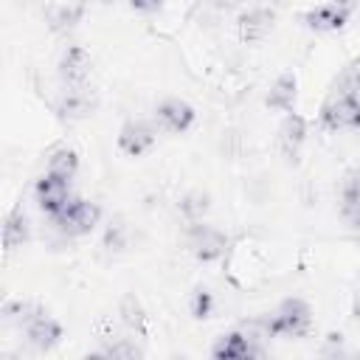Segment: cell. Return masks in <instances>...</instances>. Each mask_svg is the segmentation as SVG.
<instances>
[{
    "mask_svg": "<svg viewBox=\"0 0 360 360\" xmlns=\"http://www.w3.org/2000/svg\"><path fill=\"white\" fill-rule=\"evenodd\" d=\"M197 121V110L186 101V98H163L158 107H155V124L169 132V135H183L194 127Z\"/></svg>",
    "mask_w": 360,
    "mask_h": 360,
    "instance_id": "5b68a950",
    "label": "cell"
},
{
    "mask_svg": "<svg viewBox=\"0 0 360 360\" xmlns=\"http://www.w3.org/2000/svg\"><path fill=\"white\" fill-rule=\"evenodd\" d=\"M270 338H304L312 329V307L304 298H284L270 315L262 318Z\"/></svg>",
    "mask_w": 360,
    "mask_h": 360,
    "instance_id": "6da1fadb",
    "label": "cell"
},
{
    "mask_svg": "<svg viewBox=\"0 0 360 360\" xmlns=\"http://www.w3.org/2000/svg\"><path fill=\"white\" fill-rule=\"evenodd\" d=\"M357 129H360V124H357Z\"/></svg>",
    "mask_w": 360,
    "mask_h": 360,
    "instance_id": "f546056e",
    "label": "cell"
},
{
    "mask_svg": "<svg viewBox=\"0 0 360 360\" xmlns=\"http://www.w3.org/2000/svg\"><path fill=\"white\" fill-rule=\"evenodd\" d=\"M352 318L360 321V276H357V284H354V292H352Z\"/></svg>",
    "mask_w": 360,
    "mask_h": 360,
    "instance_id": "83f0119b",
    "label": "cell"
},
{
    "mask_svg": "<svg viewBox=\"0 0 360 360\" xmlns=\"http://www.w3.org/2000/svg\"><path fill=\"white\" fill-rule=\"evenodd\" d=\"M56 73L62 79L65 87H73V84H84L87 82V73H90V53L84 45H68L56 62Z\"/></svg>",
    "mask_w": 360,
    "mask_h": 360,
    "instance_id": "8fae6325",
    "label": "cell"
},
{
    "mask_svg": "<svg viewBox=\"0 0 360 360\" xmlns=\"http://www.w3.org/2000/svg\"><path fill=\"white\" fill-rule=\"evenodd\" d=\"M329 93L332 96H360V59L340 70V76L332 82Z\"/></svg>",
    "mask_w": 360,
    "mask_h": 360,
    "instance_id": "d6986e66",
    "label": "cell"
},
{
    "mask_svg": "<svg viewBox=\"0 0 360 360\" xmlns=\"http://www.w3.org/2000/svg\"><path fill=\"white\" fill-rule=\"evenodd\" d=\"M51 222L56 225L59 233L65 236H87L90 231H96V225L101 222V208L93 200H82L73 197L56 217H51Z\"/></svg>",
    "mask_w": 360,
    "mask_h": 360,
    "instance_id": "7a4b0ae2",
    "label": "cell"
},
{
    "mask_svg": "<svg viewBox=\"0 0 360 360\" xmlns=\"http://www.w3.org/2000/svg\"><path fill=\"white\" fill-rule=\"evenodd\" d=\"M135 11H143V14H149V11H158L160 6H163V0H127Z\"/></svg>",
    "mask_w": 360,
    "mask_h": 360,
    "instance_id": "484cf974",
    "label": "cell"
},
{
    "mask_svg": "<svg viewBox=\"0 0 360 360\" xmlns=\"http://www.w3.org/2000/svg\"><path fill=\"white\" fill-rule=\"evenodd\" d=\"M188 309H191V315H194L197 321L208 318V315L214 312V295H211V290H208V287H197V290L191 292Z\"/></svg>",
    "mask_w": 360,
    "mask_h": 360,
    "instance_id": "44dd1931",
    "label": "cell"
},
{
    "mask_svg": "<svg viewBox=\"0 0 360 360\" xmlns=\"http://www.w3.org/2000/svg\"><path fill=\"white\" fill-rule=\"evenodd\" d=\"M45 172H51V174H56V177H65V180H73L76 172H79V152L70 149V146L56 149V152L48 158V169H45Z\"/></svg>",
    "mask_w": 360,
    "mask_h": 360,
    "instance_id": "e0dca14e",
    "label": "cell"
},
{
    "mask_svg": "<svg viewBox=\"0 0 360 360\" xmlns=\"http://www.w3.org/2000/svg\"><path fill=\"white\" fill-rule=\"evenodd\" d=\"M22 329H25V340H28V346H31L34 352H51V349H56V346L62 343V338H65L62 323H59L56 318H51L48 312L37 315V318L28 321Z\"/></svg>",
    "mask_w": 360,
    "mask_h": 360,
    "instance_id": "30bf717a",
    "label": "cell"
},
{
    "mask_svg": "<svg viewBox=\"0 0 360 360\" xmlns=\"http://www.w3.org/2000/svg\"><path fill=\"white\" fill-rule=\"evenodd\" d=\"M121 233H124V228H121V225H112V228L107 231V239H104V242H107V245H115V250H121V248H124Z\"/></svg>",
    "mask_w": 360,
    "mask_h": 360,
    "instance_id": "4316f807",
    "label": "cell"
},
{
    "mask_svg": "<svg viewBox=\"0 0 360 360\" xmlns=\"http://www.w3.org/2000/svg\"><path fill=\"white\" fill-rule=\"evenodd\" d=\"M45 309L37 304V301H28V298H8L3 307H0V318L6 326H25L28 321H34L37 315H42Z\"/></svg>",
    "mask_w": 360,
    "mask_h": 360,
    "instance_id": "2e32d148",
    "label": "cell"
},
{
    "mask_svg": "<svg viewBox=\"0 0 360 360\" xmlns=\"http://www.w3.org/2000/svg\"><path fill=\"white\" fill-rule=\"evenodd\" d=\"M31 239V222H28V214L22 211V205H14L3 222V248L6 253L22 248L25 242Z\"/></svg>",
    "mask_w": 360,
    "mask_h": 360,
    "instance_id": "9a60e30c",
    "label": "cell"
},
{
    "mask_svg": "<svg viewBox=\"0 0 360 360\" xmlns=\"http://www.w3.org/2000/svg\"><path fill=\"white\" fill-rule=\"evenodd\" d=\"M340 197H352V200H360V169L349 172L343 177V186H340Z\"/></svg>",
    "mask_w": 360,
    "mask_h": 360,
    "instance_id": "d4e9b609",
    "label": "cell"
},
{
    "mask_svg": "<svg viewBox=\"0 0 360 360\" xmlns=\"http://www.w3.org/2000/svg\"><path fill=\"white\" fill-rule=\"evenodd\" d=\"M34 197L39 202V208L48 214V217H56L70 200H73V191H70V180L65 177H56L51 172H45L37 183H34Z\"/></svg>",
    "mask_w": 360,
    "mask_h": 360,
    "instance_id": "8992f818",
    "label": "cell"
},
{
    "mask_svg": "<svg viewBox=\"0 0 360 360\" xmlns=\"http://www.w3.org/2000/svg\"><path fill=\"white\" fill-rule=\"evenodd\" d=\"M118 315L124 321V326L135 335H143L146 332V312L141 307V301L135 295H124L121 298V307H118Z\"/></svg>",
    "mask_w": 360,
    "mask_h": 360,
    "instance_id": "ac0fdd59",
    "label": "cell"
},
{
    "mask_svg": "<svg viewBox=\"0 0 360 360\" xmlns=\"http://www.w3.org/2000/svg\"><path fill=\"white\" fill-rule=\"evenodd\" d=\"M304 141H307V118L295 110L284 112V121L278 127V149L290 163L298 160V152H301Z\"/></svg>",
    "mask_w": 360,
    "mask_h": 360,
    "instance_id": "4fadbf2b",
    "label": "cell"
},
{
    "mask_svg": "<svg viewBox=\"0 0 360 360\" xmlns=\"http://www.w3.org/2000/svg\"><path fill=\"white\" fill-rule=\"evenodd\" d=\"M340 219H343L352 231H360V200L340 197Z\"/></svg>",
    "mask_w": 360,
    "mask_h": 360,
    "instance_id": "cb8c5ba5",
    "label": "cell"
},
{
    "mask_svg": "<svg viewBox=\"0 0 360 360\" xmlns=\"http://www.w3.org/2000/svg\"><path fill=\"white\" fill-rule=\"evenodd\" d=\"M318 121L326 132L338 129H357L360 124V96H326Z\"/></svg>",
    "mask_w": 360,
    "mask_h": 360,
    "instance_id": "3957f363",
    "label": "cell"
},
{
    "mask_svg": "<svg viewBox=\"0 0 360 360\" xmlns=\"http://www.w3.org/2000/svg\"><path fill=\"white\" fill-rule=\"evenodd\" d=\"M186 236H188V248H191L197 262H217L228 250V236L219 228L208 225L205 219L188 222V233Z\"/></svg>",
    "mask_w": 360,
    "mask_h": 360,
    "instance_id": "277c9868",
    "label": "cell"
},
{
    "mask_svg": "<svg viewBox=\"0 0 360 360\" xmlns=\"http://www.w3.org/2000/svg\"><path fill=\"white\" fill-rule=\"evenodd\" d=\"M56 115L62 121H82L87 115H93L96 110V96L90 93L87 84H73V87H65L56 98Z\"/></svg>",
    "mask_w": 360,
    "mask_h": 360,
    "instance_id": "9c48e42d",
    "label": "cell"
},
{
    "mask_svg": "<svg viewBox=\"0 0 360 360\" xmlns=\"http://www.w3.org/2000/svg\"><path fill=\"white\" fill-rule=\"evenodd\" d=\"M352 14H354V11H352V8H346L343 3L329 0V3H321V6L307 8V11L301 14V22H304L309 31L329 34V31H340V28L349 22V17H352Z\"/></svg>",
    "mask_w": 360,
    "mask_h": 360,
    "instance_id": "52a82bcc",
    "label": "cell"
},
{
    "mask_svg": "<svg viewBox=\"0 0 360 360\" xmlns=\"http://www.w3.org/2000/svg\"><path fill=\"white\" fill-rule=\"evenodd\" d=\"M158 141V132L149 121H124L121 129H118V149L127 155V158H141L146 155Z\"/></svg>",
    "mask_w": 360,
    "mask_h": 360,
    "instance_id": "ba28073f",
    "label": "cell"
},
{
    "mask_svg": "<svg viewBox=\"0 0 360 360\" xmlns=\"http://www.w3.org/2000/svg\"><path fill=\"white\" fill-rule=\"evenodd\" d=\"M79 17H82V6H59L51 17V25L56 31H65V28H73L79 22Z\"/></svg>",
    "mask_w": 360,
    "mask_h": 360,
    "instance_id": "603a6c76",
    "label": "cell"
},
{
    "mask_svg": "<svg viewBox=\"0 0 360 360\" xmlns=\"http://www.w3.org/2000/svg\"><path fill=\"white\" fill-rule=\"evenodd\" d=\"M98 354H104V357H143V349L129 338H118L110 346H104Z\"/></svg>",
    "mask_w": 360,
    "mask_h": 360,
    "instance_id": "7402d4cb",
    "label": "cell"
},
{
    "mask_svg": "<svg viewBox=\"0 0 360 360\" xmlns=\"http://www.w3.org/2000/svg\"><path fill=\"white\" fill-rule=\"evenodd\" d=\"M264 104L276 112H292L298 104V76L292 70H284L273 79V84L267 87Z\"/></svg>",
    "mask_w": 360,
    "mask_h": 360,
    "instance_id": "5bb4252c",
    "label": "cell"
},
{
    "mask_svg": "<svg viewBox=\"0 0 360 360\" xmlns=\"http://www.w3.org/2000/svg\"><path fill=\"white\" fill-rule=\"evenodd\" d=\"M208 208H211V202H208V194H202V191H191L180 200V214L188 222H200L208 214Z\"/></svg>",
    "mask_w": 360,
    "mask_h": 360,
    "instance_id": "ffe728a7",
    "label": "cell"
},
{
    "mask_svg": "<svg viewBox=\"0 0 360 360\" xmlns=\"http://www.w3.org/2000/svg\"><path fill=\"white\" fill-rule=\"evenodd\" d=\"M236 3H239V0H211V6L219 8V11H231Z\"/></svg>",
    "mask_w": 360,
    "mask_h": 360,
    "instance_id": "f1b7e54d",
    "label": "cell"
},
{
    "mask_svg": "<svg viewBox=\"0 0 360 360\" xmlns=\"http://www.w3.org/2000/svg\"><path fill=\"white\" fill-rule=\"evenodd\" d=\"M273 25H276V11L267 6H253V8L239 14V37L248 45L262 42L273 31Z\"/></svg>",
    "mask_w": 360,
    "mask_h": 360,
    "instance_id": "7c38bea8",
    "label": "cell"
}]
</instances>
